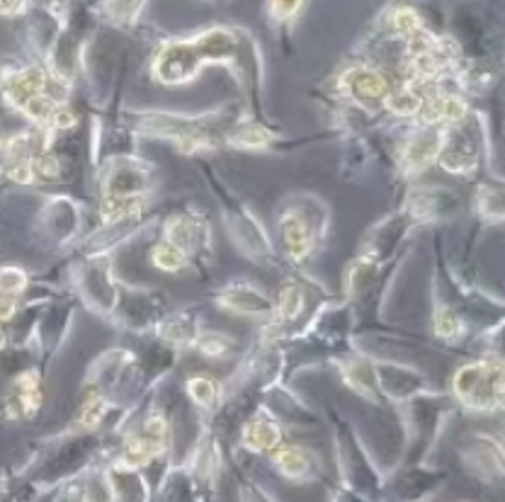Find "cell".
Instances as JSON below:
<instances>
[{
    "label": "cell",
    "instance_id": "1",
    "mask_svg": "<svg viewBox=\"0 0 505 502\" xmlns=\"http://www.w3.org/2000/svg\"><path fill=\"white\" fill-rule=\"evenodd\" d=\"M240 39L233 29H207L192 39L168 41L153 58L155 81L165 86L190 83L207 63H238Z\"/></svg>",
    "mask_w": 505,
    "mask_h": 502
},
{
    "label": "cell",
    "instance_id": "2",
    "mask_svg": "<svg viewBox=\"0 0 505 502\" xmlns=\"http://www.w3.org/2000/svg\"><path fill=\"white\" fill-rule=\"evenodd\" d=\"M454 393L471 410H498L503 405V364L498 357L461 367L454 374Z\"/></svg>",
    "mask_w": 505,
    "mask_h": 502
},
{
    "label": "cell",
    "instance_id": "3",
    "mask_svg": "<svg viewBox=\"0 0 505 502\" xmlns=\"http://www.w3.org/2000/svg\"><path fill=\"white\" fill-rule=\"evenodd\" d=\"M340 88L352 102L357 105H377L384 102L389 93V81L379 71L367 68V66H352L350 71H345V76L340 78Z\"/></svg>",
    "mask_w": 505,
    "mask_h": 502
},
{
    "label": "cell",
    "instance_id": "4",
    "mask_svg": "<svg viewBox=\"0 0 505 502\" xmlns=\"http://www.w3.org/2000/svg\"><path fill=\"white\" fill-rule=\"evenodd\" d=\"M318 235L321 233H316L314 221L306 219L304 211L299 209L285 211V216H282L280 221V238H282V245H285V252L292 260L302 262V260L309 257Z\"/></svg>",
    "mask_w": 505,
    "mask_h": 502
},
{
    "label": "cell",
    "instance_id": "5",
    "mask_svg": "<svg viewBox=\"0 0 505 502\" xmlns=\"http://www.w3.org/2000/svg\"><path fill=\"white\" fill-rule=\"evenodd\" d=\"M444 134H447V129H442V126H430L423 134L408 138L404 150H401V165H404V170L411 175L425 170L437 158V153H440Z\"/></svg>",
    "mask_w": 505,
    "mask_h": 502
},
{
    "label": "cell",
    "instance_id": "6",
    "mask_svg": "<svg viewBox=\"0 0 505 502\" xmlns=\"http://www.w3.org/2000/svg\"><path fill=\"white\" fill-rule=\"evenodd\" d=\"M3 90L5 100L13 102L17 110H20L27 100L37 98L41 93H49V76L39 66H27V68L13 71L10 76H5Z\"/></svg>",
    "mask_w": 505,
    "mask_h": 502
},
{
    "label": "cell",
    "instance_id": "7",
    "mask_svg": "<svg viewBox=\"0 0 505 502\" xmlns=\"http://www.w3.org/2000/svg\"><path fill=\"white\" fill-rule=\"evenodd\" d=\"M148 175L141 170L139 163L134 160H119L107 170L102 180V197H126V195H143Z\"/></svg>",
    "mask_w": 505,
    "mask_h": 502
},
{
    "label": "cell",
    "instance_id": "8",
    "mask_svg": "<svg viewBox=\"0 0 505 502\" xmlns=\"http://www.w3.org/2000/svg\"><path fill=\"white\" fill-rule=\"evenodd\" d=\"M476 146H474L471 138H466V134H444L442 148L437 153V160L444 170L454 173V175H466L476 168Z\"/></svg>",
    "mask_w": 505,
    "mask_h": 502
},
{
    "label": "cell",
    "instance_id": "9",
    "mask_svg": "<svg viewBox=\"0 0 505 502\" xmlns=\"http://www.w3.org/2000/svg\"><path fill=\"white\" fill-rule=\"evenodd\" d=\"M216 304L231 313H245V316H267L272 313V301L260 289L240 284V287L226 289L224 294L216 299Z\"/></svg>",
    "mask_w": 505,
    "mask_h": 502
},
{
    "label": "cell",
    "instance_id": "10",
    "mask_svg": "<svg viewBox=\"0 0 505 502\" xmlns=\"http://www.w3.org/2000/svg\"><path fill=\"white\" fill-rule=\"evenodd\" d=\"M163 238L170 240L173 245H178L190 257L202 243H207V226L197 219H190V216H173L165 223Z\"/></svg>",
    "mask_w": 505,
    "mask_h": 502
},
{
    "label": "cell",
    "instance_id": "11",
    "mask_svg": "<svg viewBox=\"0 0 505 502\" xmlns=\"http://www.w3.org/2000/svg\"><path fill=\"white\" fill-rule=\"evenodd\" d=\"M275 463L277 468L292 481H309L314 476V454L302 449V446H285L275 451Z\"/></svg>",
    "mask_w": 505,
    "mask_h": 502
},
{
    "label": "cell",
    "instance_id": "12",
    "mask_svg": "<svg viewBox=\"0 0 505 502\" xmlns=\"http://www.w3.org/2000/svg\"><path fill=\"white\" fill-rule=\"evenodd\" d=\"M282 441V432L275 422L255 420L243 429V444L252 451H275Z\"/></svg>",
    "mask_w": 505,
    "mask_h": 502
},
{
    "label": "cell",
    "instance_id": "13",
    "mask_svg": "<svg viewBox=\"0 0 505 502\" xmlns=\"http://www.w3.org/2000/svg\"><path fill=\"white\" fill-rule=\"evenodd\" d=\"M151 260H153L155 267L163 270V272H180L183 267H188L190 265V257L185 255L178 245H173L170 240H165V238L153 247Z\"/></svg>",
    "mask_w": 505,
    "mask_h": 502
},
{
    "label": "cell",
    "instance_id": "14",
    "mask_svg": "<svg viewBox=\"0 0 505 502\" xmlns=\"http://www.w3.org/2000/svg\"><path fill=\"white\" fill-rule=\"evenodd\" d=\"M270 131L267 129H262L260 124H243V126H238L236 131L231 134V138L228 141L233 143V146H238V148H265V143L270 141Z\"/></svg>",
    "mask_w": 505,
    "mask_h": 502
},
{
    "label": "cell",
    "instance_id": "15",
    "mask_svg": "<svg viewBox=\"0 0 505 502\" xmlns=\"http://www.w3.org/2000/svg\"><path fill=\"white\" fill-rule=\"evenodd\" d=\"M188 393L190 398L195 401L197 405L202 408H209L212 410L216 403H219V384H214L212 379H204V376H195L188 381Z\"/></svg>",
    "mask_w": 505,
    "mask_h": 502
},
{
    "label": "cell",
    "instance_id": "16",
    "mask_svg": "<svg viewBox=\"0 0 505 502\" xmlns=\"http://www.w3.org/2000/svg\"><path fill=\"white\" fill-rule=\"evenodd\" d=\"M304 289H299L297 284H287L285 289L280 292V301H277V311L282 320H294L299 313L304 311Z\"/></svg>",
    "mask_w": 505,
    "mask_h": 502
},
{
    "label": "cell",
    "instance_id": "17",
    "mask_svg": "<svg viewBox=\"0 0 505 502\" xmlns=\"http://www.w3.org/2000/svg\"><path fill=\"white\" fill-rule=\"evenodd\" d=\"M195 344L200 347V352L204 357H212V359H221V357H226L231 352V337L221 335V332H202V335H197Z\"/></svg>",
    "mask_w": 505,
    "mask_h": 502
},
{
    "label": "cell",
    "instance_id": "18",
    "mask_svg": "<svg viewBox=\"0 0 505 502\" xmlns=\"http://www.w3.org/2000/svg\"><path fill=\"white\" fill-rule=\"evenodd\" d=\"M435 332L444 340H456L461 335V320L454 311H449L447 306H437L435 311Z\"/></svg>",
    "mask_w": 505,
    "mask_h": 502
},
{
    "label": "cell",
    "instance_id": "19",
    "mask_svg": "<svg viewBox=\"0 0 505 502\" xmlns=\"http://www.w3.org/2000/svg\"><path fill=\"white\" fill-rule=\"evenodd\" d=\"M392 25L399 34L404 37H411L413 32L423 29V22H420V15L413 8H396L392 15Z\"/></svg>",
    "mask_w": 505,
    "mask_h": 502
},
{
    "label": "cell",
    "instance_id": "20",
    "mask_svg": "<svg viewBox=\"0 0 505 502\" xmlns=\"http://www.w3.org/2000/svg\"><path fill=\"white\" fill-rule=\"evenodd\" d=\"M479 211L489 221H501L503 219L501 195H498L496 190H491V187H481V192H479Z\"/></svg>",
    "mask_w": 505,
    "mask_h": 502
},
{
    "label": "cell",
    "instance_id": "21",
    "mask_svg": "<svg viewBox=\"0 0 505 502\" xmlns=\"http://www.w3.org/2000/svg\"><path fill=\"white\" fill-rule=\"evenodd\" d=\"M25 287H27V277L22 270H13V267L0 270V294L17 296L25 292Z\"/></svg>",
    "mask_w": 505,
    "mask_h": 502
},
{
    "label": "cell",
    "instance_id": "22",
    "mask_svg": "<svg viewBox=\"0 0 505 502\" xmlns=\"http://www.w3.org/2000/svg\"><path fill=\"white\" fill-rule=\"evenodd\" d=\"M302 8V0H270V15L277 22L292 20Z\"/></svg>",
    "mask_w": 505,
    "mask_h": 502
},
{
    "label": "cell",
    "instance_id": "23",
    "mask_svg": "<svg viewBox=\"0 0 505 502\" xmlns=\"http://www.w3.org/2000/svg\"><path fill=\"white\" fill-rule=\"evenodd\" d=\"M17 311V301L13 294H0V320L13 318Z\"/></svg>",
    "mask_w": 505,
    "mask_h": 502
},
{
    "label": "cell",
    "instance_id": "24",
    "mask_svg": "<svg viewBox=\"0 0 505 502\" xmlns=\"http://www.w3.org/2000/svg\"><path fill=\"white\" fill-rule=\"evenodd\" d=\"M22 0H0V15H15L20 13Z\"/></svg>",
    "mask_w": 505,
    "mask_h": 502
}]
</instances>
